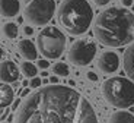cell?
<instances>
[{
  "instance_id": "24",
  "label": "cell",
  "mask_w": 134,
  "mask_h": 123,
  "mask_svg": "<svg viewBox=\"0 0 134 123\" xmlns=\"http://www.w3.org/2000/svg\"><path fill=\"white\" fill-rule=\"evenodd\" d=\"M29 90H28V88H26V90H24V91H22V94H20V98H22V100H24V98H26V97L28 95H29Z\"/></svg>"
},
{
  "instance_id": "20",
  "label": "cell",
  "mask_w": 134,
  "mask_h": 123,
  "mask_svg": "<svg viewBox=\"0 0 134 123\" xmlns=\"http://www.w3.org/2000/svg\"><path fill=\"white\" fill-rule=\"evenodd\" d=\"M111 0H93V3L96 4V6H105V4H108Z\"/></svg>"
},
{
  "instance_id": "19",
  "label": "cell",
  "mask_w": 134,
  "mask_h": 123,
  "mask_svg": "<svg viewBox=\"0 0 134 123\" xmlns=\"http://www.w3.org/2000/svg\"><path fill=\"white\" fill-rule=\"evenodd\" d=\"M48 66H50V62H48V60H45V59H42V60H38V67H40V69L45 70Z\"/></svg>"
},
{
  "instance_id": "5",
  "label": "cell",
  "mask_w": 134,
  "mask_h": 123,
  "mask_svg": "<svg viewBox=\"0 0 134 123\" xmlns=\"http://www.w3.org/2000/svg\"><path fill=\"white\" fill-rule=\"evenodd\" d=\"M67 38L57 27H45L37 38L38 51L45 59H58L66 50Z\"/></svg>"
},
{
  "instance_id": "26",
  "label": "cell",
  "mask_w": 134,
  "mask_h": 123,
  "mask_svg": "<svg viewBox=\"0 0 134 123\" xmlns=\"http://www.w3.org/2000/svg\"><path fill=\"white\" fill-rule=\"evenodd\" d=\"M7 113H9V110H6L4 113H2V122H4V119L7 117Z\"/></svg>"
},
{
  "instance_id": "28",
  "label": "cell",
  "mask_w": 134,
  "mask_h": 123,
  "mask_svg": "<svg viewBox=\"0 0 134 123\" xmlns=\"http://www.w3.org/2000/svg\"><path fill=\"white\" fill-rule=\"evenodd\" d=\"M22 85H24V87L26 88V85H29V82H28V81H24V82H22Z\"/></svg>"
},
{
  "instance_id": "15",
  "label": "cell",
  "mask_w": 134,
  "mask_h": 123,
  "mask_svg": "<svg viewBox=\"0 0 134 123\" xmlns=\"http://www.w3.org/2000/svg\"><path fill=\"white\" fill-rule=\"evenodd\" d=\"M18 32H19V29H18V25L15 22H6L3 27H2V34L6 37L7 40H13V38H16Z\"/></svg>"
},
{
  "instance_id": "12",
  "label": "cell",
  "mask_w": 134,
  "mask_h": 123,
  "mask_svg": "<svg viewBox=\"0 0 134 123\" xmlns=\"http://www.w3.org/2000/svg\"><path fill=\"white\" fill-rule=\"evenodd\" d=\"M122 65H124V70L127 73V76L134 82V43H131L127 47V50L124 51Z\"/></svg>"
},
{
  "instance_id": "8",
  "label": "cell",
  "mask_w": 134,
  "mask_h": 123,
  "mask_svg": "<svg viewBox=\"0 0 134 123\" xmlns=\"http://www.w3.org/2000/svg\"><path fill=\"white\" fill-rule=\"evenodd\" d=\"M120 67V57L114 51H104L98 59V69L104 73H114Z\"/></svg>"
},
{
  "instance_id": "7",
  "label": "cell",
  "mask_w": 134,
  "mask_h": 123,
  "mask_svg": "<svg viewBox=\"0 0 134 123\" xmlns=\"http://www.w3.org/2000/svg\"><path fill=\"white\" fill-rule=\"evenodd\" d=\"M96 56V44L89 38L77 40L69 48L67 59L74 66H87L92 63V60Z\"/></svg>"
},
{
  "instance_id": "23",
  "label": "cell",
  "mask_w": 134,
  "mask_h": 123,
  "mask_svg": "<svg viewBox=\"0 0 134 123\" xmlns=\"http://www.w3.org/2000/svg\"><path fill=\"white\" fill-rule=\"evenodd\" d=\"M50 83H53V85H57V83H58V78H57V75H54V76H51V78H50Z\"/></svg>"
},
{
  "instance_id": "22",
  "label": "cell",
  "mask_w": 134,
  "mask_h": 123,
  "mask_svg": "<svg viewBox=\"0 0 134 123\" xmlns=\"http://www.w3.org/2000/svg\"><path fill=\"white\" fill-rule=\"evenodd\" d=\"M24 32L26 34V35H32V34H34L32 27H25V28H24Z\"/></svg>"
},
{
  "instance_id": "18",
  "label": "cell",
  "mask_w": 134,
  "mask_h": 123,
  "mask_svg": "<svg viewBox=\"0 0 134 123\" xmlns=\"http://www.w3.org/2000/svg\"><path fill=\"white\" fill-rule=\"evenodd\" d=\"M41 85H42V79L38 76L32 78V79L29 81V87L34 88V90H38V88H41Z\"/></svg>"
},
{
  "instance_id": "6",
  "label": "cell",
  "mask_w": 134,
  "mask_h": 123,
  "mask_svg": "<svg viewBox=\"0 0 134 123\" xmlns=\"http://www.w3.org/2000/svg\"><path fill=\"white\" fill-rule=\"evenodd\" d=\"M55 13V2L54 0H34L25 7V19L31 25L44 27L53 19Z\"/></svg>"
},
{
  "instance_id": "13",
  "label": "cell",
  "mask_w": 134,
  "mask_h": 123,
  "mask_svg": "<svg viewBox=\"0 0 134 123\" xmlns=\"http://www.w3.org/2000/svg\"><path fill=\"white\" fill-rule=\"evenodd\" d=\"M13 100H15L13 88L7 83L2 82V85H0V106H2V109H7L13 103Z\"/></svg>"
},
{
  "instance_id": "14",
  "label": "cell",
  "mask_w": 134,
  "mask_h": 123,
  "mask_svg": "<svg viewBox=\"0 0 134 123\" xmlns=\"http://www.w3.org/2000/svg\"><path fill=\"white\" fill-rule=\"evenodd\" d=\"M108 123H134V114L125 110H118L111 114Z\"/></svg>"
},
{
  "instance_id": "29",
  "label": "cell",
  "mask_w": 134,
  "mask_h": 123,
  "mask_svg": "<svg viewBox=\"0 0 134 123\" xmlns=\"http://www.w3.org/2000/svg\"><path fill=\"white\" fill-rule=\"evenodd\" d=\"M24 2H25V3H28V4H29L31 2H34V0H24Z\"/></svg>"
},
{
  "instance_id": "10",
  "label": "cell",
  "mask_w": 134,
  "mask_h": 123,
  "mask_svg": "<svg viewBox=\"0 0 134 123\" xmlns=\"http://www.w3.org/2000/svg\"><path fill=\"white\" fill-rule=\"evenodd\" d=\"M18 51L25 60H37L38 57V50L37 46L32 43L31 40L25 38V40H20L18 43Z\"/></svg>"
},
{
  "instance_id": "27",
  "label": "cell",
  "mask_w": 134,
  "mask_h": 123,
  "mask_svg": "<svg viewBox=\"0 0 134 123\" xmlns=\"http://www.w3.org/2000/svg\"><path fill=\"white\" fill-rule=\"evenodd\" d=\"M41 76H44V78L48 76V72H47V70H42V72H41Z\"/></svg>"
},
{
  "instance_id": "11",
  "label": "cell",
  "mask_w": 134,
  "mask_h": 123,
  "mask_svg": "<svg viewBox=\"0 0 134 123\" xmlns=\"http://www.w3.org/2000/svg\"><path fill=\"white\" fill-rule=\"evenodd\" d=\"M0 9L3 18H15L20 10L19 0H0Z\"/></svg>"
},
{
  "instance_id": "21",
  "label": "cell",
  "mask_w": 134,
  "mask_h": 123,
  "mask_svg": "<svg viewBox=\"0 0 134 123\" xmlns=\"http://www.w3.org/2000/svg\"><path fill=\"white\" fill-rule=\"evenodd\" d=\"M87 78H89L91 81H93V82H96V81H98V76L95 75L93 72H87Z\"/></svg>"
},
{
  "instance_id": "17",
  "label": "cell",
  "mask_w": 134,
  "mask_h": 123,
  "mask_svg": "<svg viewBox=\"0 0 134 123\" xmlns=\"http://www.w3.org/2000/svg\"><path fill=\"white\" fill-rule=\"evenodd\" d=\"M51 70H53L54 75H57V76H63V78H66L67 75L70 73L69 66H67L64 62H57V63H54L53 67H51Z\"/></svg>"
},
{
  "instance_id": "30",
  "label": "cell",
  "mask_w": 134,
  "mask_h": 123,
  "mask_svg": "<svg viewBox=\"0 0 134 123\" xmlns=\"http://www.w3.org/2000/svg\"><path fill=\"white\" fill-rule=\"evenodd\" d=\"M2 123H6V122H2Z\"/></svg>"
},
{
  "instance_id": "3",
  "label": "cell",
  "mask_w": 134,
  "mask_h": 123,
  "mask_svg": "<svg viewBox=\"0 0 134 123\" xmlns=\"http://www.w3.org/2000/svg\"><path fill=\"white\" fill-rule=\"evenodd\" d=\"M57 21L71 35L85 34L93 21V10L87 0H63L57 10Z\"/></svg>"
},
{
  "instance_id": "1",
  "label": "cell",
  "mask_w": 134,
  "mask_h": 123,
  "mask_svg": "<svg viewBox=\"0 0 134 123\" xmlns=\"http://www.w3.org/2000/svg\"><path fill=\"white\" fill-rule=\"evenodd\" d=\"M15 123H98L89 101L64 85L41 87L24 98Z\"/></svg>"
},
{
  "instance_id": "2",
  "label": "cell",
  "mask_w": 134,
  "mask_h": 123,
  "mask_svg": "<svg viewBox=\"0 0 134 123\" xmlns=\"http://www.w3.org/2000/svg\"><path fill=\"white\" fill-rule=\"evenodd\" d=\"M93 34L107 47H122L134 43V15L124 7H108L96 16Z\"/></svg>"
},
{
  "instance_id": "16",
  "label": "cell",
  "mask_w": 134,
  "mask_h": 123,
  "mask_svg": "<svg viewBox=\"0 0 134 123\" xmlns=\"http://www.w3.org/2000/svg\"><path fill=\"white\" fill-rule=\"evenodd\" d=\"M20 72L24 73L26 78H35L38 73V67L35 66L34 63H31V62H28V60H25V62H22L20 63Z\"/></svg>"
},
{
  "instance_id": "25",
  "label": "cell",
  "mask_w": 134,
  "mask_h": 123,
  "mask_svg": "<svg viewBox=\"0 0 134 123\" xmlns=\"http://www.w3.org/2000/svg\"><path fill=\"white\" fill-rule=\"evenodd\" d=\"M121 2H122L124 6H131L133 4V0H121Z\"/></svg>"
},
{
  "instance_id": "9",
  "label": "cell",
  "mask_w": 134,
  "mask_h": 123,
  "mask_svg": "<svg viewBox=\"0 0 134 123\" xmlns=\"http://www.w3.org/2000/svg\"><path fill=\"white\" fill-rule=\"evenodd\" d=\"M20 69L16 66L15 62L12 60H2L0 66V78L3 83H15L20 78Z\"/></svg>"
},
{
  "instance_id": "4",
  "label": "cell",
  "mask_w": 134,
  "mask_h": 123,
  "mask_svg": "<svg viewBox=\"0 0 134 123\" xmlns=\"http://www.w3.org/2000/svg\"><path fill=\"white\" fill-rule=\"evenodd\" d=\"M104 98L117 109H127L134 104V82L130 78L114 76L102 83Z\"/></svg>"
}]
</instances>
